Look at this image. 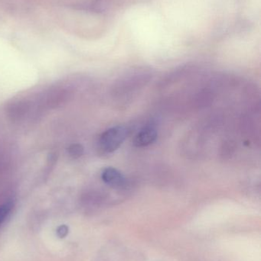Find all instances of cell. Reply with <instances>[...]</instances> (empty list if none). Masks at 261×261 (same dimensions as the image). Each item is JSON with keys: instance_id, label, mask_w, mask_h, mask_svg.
Wrapping results in <instances>:
<instances>
[{"instance_id": "cell-6", "label": "cell", "mask_w": 261, "mask_h": 261, "mask_svg": "<svg viewBox=\"0 0 261 261\" xmlns=\"http://www.w3.org/2000/svg\"><path fill=\"white\" fill-rule=\"evenodd\" d=\"M84 147L80 144H73L67 148L69 156L73 159H78L84 154Z\"/></svg>"}, {"instance_id": "cell-1", "label": "cell", "mask_w": 261, "mask_h": 261, "mask_svg": "<svg viewBox=\"0 0 261 261\" xmlns=\"http://www.w3.org/2000/svg\"><path fill=\"white\" fill-rule=\"evenodd\" d=\"M129 130L124 125H117L106 130L98 141L100 150L110 153L117 150L128 136Z\"/></svg>"}, {"instance_id": "cell-5", "label": "cell", "mask_w": 261, "mask_h": 261, "mask_svg": "<svg viewBox=\"0 0 261 261\" xmlns=\"http://www.w3.org/2000/svg\"><path fill=\"white\" fill-rule=\"evenodd\" d=\"M14 208V203L12 201L5 202L0 205V227L7 220Z\"/></svg>"}, {"instance_id": "cell-4", "label": "cell", "mask_w": 261, "mask_h": 261, "mask_svg": "<svg viewBox=\"0 0 261 261\" xmlns=\"http://www.w3.org/2000/svg\"><path fill=\"white\" fill-rule=\"evenodd\" d=\"M158 132L153 125H148L138 132L133 139V145L137 147H144L153 144L157 139Z\"/></svg>"}, {"instance_id": "cell-7", "label": "cell", "mask_w": 261, "mask_h": 261, "mask_svg": "<svg viewBox=\"0 0 261 261\" xmlns=\"http://www.w3.org/2000/svg\"><path fill=\"white\" fill-rule=\"evenodd\" d=\"M68 233V228L66 225H61L57 230V234H58V237L64 238L67 236Z\"/></svg>"}, {"instance_id": "cell-2", "label": "cell", "mask_w": 261, "mask_h": 261, "mask_svg": "<svg viewBox=\"0 0 261 261\" xmlns=\"http://www.w3.org/2000/svg\"><path fill=\"white\" fill-rule=\"evenodd\" d=\"M150 75L147 73H135L127 75L116 83L115 91L117 95H127L144 87L150 81Z\"/></svg>"}, {"instance_id": "cell-3", "label": "cell", "mask_w": 261, "mask_h": 261, "mask_svg": "<svg viewBox=\"0 0 261 261\" xmlns=\"http://www.w3.org/2000/svg\"><path fill=\"white\" fill-rule=\"evenodd\" d=\"M101 179L106 185L115 190L127 188V178L121 172L113 167H106L101 173Z\"/></svg>"}]
</instances>
